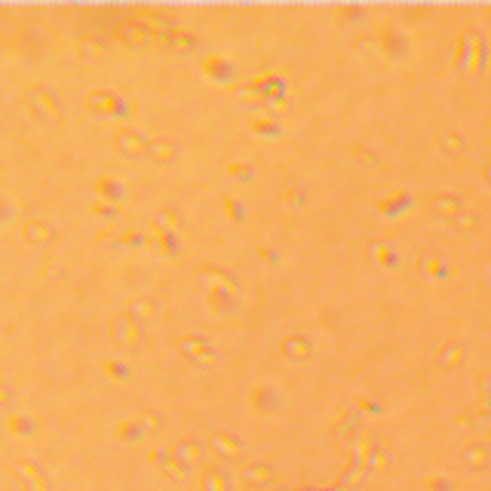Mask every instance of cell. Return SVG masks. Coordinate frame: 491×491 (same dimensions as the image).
Returning a JSON list of instances; mask_svg holds the SVG:
<instances>
[{"label": "cell", "instance_id": "6da1fadb", "mask_svg": "<svg viewBox=\"0 0 491 491\" xmlns=\"http://www.w3.org/2000/svg\"><path fill=\"white\" fill-rule=\"evenodd\" d=\"M98 187H104V191H107V200H120V197H126V187H114L107 178H101Z\"/></svg>", "mask_w": 491, "mask_h": 491}]
</instances>
